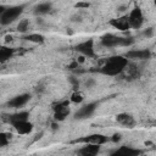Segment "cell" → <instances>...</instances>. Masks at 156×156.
<instances>
[{
  "instance_id": "1",
  "label": "cell",
  "mask_w": 156,
  "mask_h": 156,
  "mask_svg": "<svg viewBox=\"0 0 156 156\" xmlns=\"http://www.w3.org/2000/svg\"><path fill=\"white\" fill-rule=\"evenodd\" d=\"M127 66H128V58L126 56L116 55V56H111L106 60L104 66L100 68V72L102 74L115 77V76L121 74L126 69Z\"/></svg>"
},
{
  "instance_id": "2",
  "label": "cell",
  "mask_w": 156,
  "mask_h": 156,
  "mask_svg": "<svg viewBox=\"0 0 156 156\" xmlns=\"http://www.w3.org/2000/svg\"><path fill=\"white\" fill-rule=\"evenodd\" d=\"M134 43L132 37H117L115 34L107 33L101 37V44L105 48H116V46H130Z\"/></svg>"
},
{
  "instance_id": "3",
  "label": "cell",
  "mask_w": 156,
  "mask_h": 156,
  "mask_svg": "<svg viewBox=\"0 0 156 156\" xmlns=\"http://www.w3.org/2000/svg\"><path fill=\"white\" fill-rule=\"evenodd\" d=\"M23 9H24V5H16V6L6 7L2 11V13L0 15V24L7 26V24L12 23L23 12Z\"/></svg>"
},
{
  "instance_id": "4",
  "label": "cell",
  "mask_w": 156,
  "mask_h": 156,
  "mask_svg": "<svg viewBox=\"0 0 156 156\" xmlns=\"http://www.w3.org/2000/svg\"><path fill=\"white\" fill-rule=\"evenodd\" d=\"M128 22H129V27L130 28H135L139 29L143 23H144V17H143V12L139 7H135L132 10V12L129 13V16L127 17Z\"/></svg>"
},
{
  "instance_id": "5",
  "label": "cell",
  "mask_w": 156,
  "mask_h": 156,
  "mask_svg": "<svg viewBox=\"0 0 156 156\" xmlns=\"http://www.w3.org/2000/svg\"><path fill=\"white\" fill-rule=\"evenodd\" d=\"M74 49L80 52L83 56H87V57H93L95 55V51H94V40L93 39H87L79 44H77L74 46Z\"/></svg>"
},
{
  "instance_id": "6",
  "label": "cell",
  "mask_w": 156,
  "mask_h": 156,
  "mask_svg": "<svg viewBox=\"0 0 156 156\" xmlns=\"http://www.w3.org/2000/svg\"><path fill=\"white\" fill-rule=\"evenodd\" d=\"M107 136L102 135V134H90V135H85L83 138L76 139L73 143H83V144H98V145H102L105 143H107Z\"/></svg>"
},
{
  "instance_id": "7",
  "label": "cell",
  "mask_w": 156,
  "mask_h": 156,
  "mask_svg": "<svg viewBox=\"0 0 156 156\" xmlns=\"http://www.w3.org/2000/svg\"><path fill=\"white\" fill-rule=\"evenodd\" d=\"M98 107V104L96 102H89L87 105H83L76 113H74V118L76 119H84V118H88L90 117L95 110Z\"/></svg>"
},
{
  "instance_id": "8",
  "label": "cell",
  "mask_w": 156,
  "mask_h": 156,
  "mask_svg": "<svg viewBox=\"0 0 156 156\" xmlns=\"http://www.w3.org/2000/svg\"><path fill=\"white\" fill-rule=\"evenodd\" d=\"M151 52L149 49H141V50H129L126 54L127 58H133V60H147L150 58Z\"/></svg>"
},
{
  "instance_id": "9",
  "label": "cell",
  "mask_w": 156,
  "mask_h": 156,
  "mask_svg": "<svg viewBox=\"0 0 156 156\" xmlns=\"http://www.w3.org/2000/svg\"><path fill=\"white\" fill-rule=\"evenodd\" d=\"M100 151V145L98 144H85L80 149L77 150V154L83 155V156H94L98 155Z\"/></svg>"
},
{
  "instance_id": "10",
  "label": "cell",
  "mask_w": 156,
  "mask_h": 156,
  "mask_svg": "<svg viewBox=\"0 0 156 156\" xmlns=\"http://www.w3.org/2000/svg\"><path fill=\"white\" fill-rule=\"evenodd\" d=\"M110 26H112L113 28H116V29H118V30H122V32H124V30H127V29H129L130 27H129V22H128V18L127 17H118V18H112V20H110Z\"/></svg>"
},
{
  "instance_id": "11",
  "label": "cell",
  "mask_w": 156,
  "mask_h": 156,
  "mask_svg": "<svg viewBox=\"0 0 156 156\" xmlns=\"http://www.w3.org/2000/svg\"><path fill=\"white\" fill-rule=\"evenodd\" d=\"M30 99V95L29 94H21V95H17L15 98H12L10 101H9V106L11 107H15V108H18V107H22L24 106Z\"/></svg>"
},
{
  "instance_id": "12",
  "label": "cell",
  "mask_w": 156,
  "mask_h": 156,
  "mask_svg": "<svg viewBox=\"0 0 156 156\" xmlns=\"http://www.w3.org/2000/svg\"><path fill=\"white\" fill-rule=\"evenodd\" d=\"M116 121H117L119 124H122V126H124V127H128V128H132V127L135 124V121H134L133 116L129 115V113H126V112L118 113V115L116 116Z\"/></svg>"
},
{
  "instance_id": "13",
  "label": "cell",
  "mask_w": 156,
  "mask_h": 156,
  "mask_svg": "<svg viewBox=\"0 0 156 156\" xmlns=\"http://www.w3.org/2000/svg\"><path fill=\"white\" fill-rule=\"evenodd\" d=\"M111 154L113 155H121V156H136L139 154H141L140 150L138 149H134V147H130V146H121L119 149H116L115 151H112Z\"/></svg>"
},
{
  "instance_id": "14",
  "label": "cell",
  "mask_w": 156,
  "mask_h": 156,
  "mask_svg": "<svg viewBox=\"0 0 156 156\" xmlns=\"http://www.w3.org/2000/svg\"><path fill=\"white\" fill-rule=\"evenodd\" d=\"M12 126L17 130V133H20V134H29L32 132V129H33V124L28 119L27 121H21V122L13 123Z\"/></svg>"
},
{
  "instance_id": "15",
  "label": "cell",
  "mask_w": 156,
  "mask_h": 156,
  "mask_svg": "<svg viewBox=\"0 0 156 156\" xmlns=\"http://www.w3.org/2000/svg\"><path fill=\"white\" fill-rule=\"evenodd\" d=\"M29 118V113L27 111H20L17 113H13L9 117V122L11 124L13 123H17V122H21V121H27Z\"/></svg>"
},
{
  "instance_id": "16",
  "label": "cell",
  "mask_w": 156,
  "mask_h": 156,
  "mask_svg": "<svg viewBox=\"0 0 156 156\" xmlns=\"http://www.w3.org/2000/svg\"><path fill=\"white\" fill-rule=\"evenodd\" d=\"M51 7H52L51 2H48V1L40 2V4H38V5L35 6L34 13H35V15H46V13H49V12L51 11Z\"/></svg>"
},
{
  "instance_id": "17",
  "label": "cell",
  "mask_w": 156,
  "mask_h": 156,
  "mask_svg": "<svg viewBox=\"0 0 156 156\" xmlns=\"http://www.w3.org/2000/svg\"><path fill=\"white\" fill-rule=\"evenodd\" d=\"M13 55V49L7 46H0V62L9 60Z\"/></svg>"
},
{
  "instance_id": "18",
  "label": "cell",
  "mask_w": 156,
  "mask_h": 156,
  "mask_svg": "<svg viewBox=\"0 0 156 156\" xmlns=\"http://www.w3.org/2000/svg\"><path fill=\"white\" fill-rule=\"evenodd\" d=\"M24 39L28 40V41H32V43H37V44H41V43H44V40H45L44 35H41V34H39V33H30V34L26 35Z\"/></svg>"
},
{
  "instance_id": "19",
  "label": "cell",
  "mask_w": 156,
  "mask_h": 156,
  "mask_svg": "<svg viewBox=\"0 0 156 156\" xmlns=\"http://www.w3.org/2000/svg\"><path fill=\"white\" fill-rule=\"evenodd\" d=\"M69 113V110L68 107L67 108H63V110H58V111H55V121H63Z\"/></svg>"
},
{
  "instance_id": "20",
  "label": "cell",
  "mask_w": 156,
  "mask_h": 156,
  "mask_svg": "<svg viewBox=\"0 0 156 156\" xmlns=\"http://www.w3.org/2000/svg\"><path fill=\"white\" fill-rule=\"evenodd\" d=\"M28 27H29V21L27 18H23L20 21V23L17 24V30L21 32V33H26L28 30Z\"/></svg>"
},
{
  "instance_id": "21",
  "label": "cell",
  "mask_w": 156,
  "mask_h": 156,
  "mask_svg": "<svg viewBox=\"0 0 156 156\" xmlns=\"http://www.w3.org/2000/svg\"><path fill=\"white\" fill-rule=\"evenodd\" d=\"M83 94L79 93V91H74L72 95H71V101L74 102V104H80L83 101Z\"/></svg>"
},
{
  "instance_id": "22",
  "label": "cell",
  "mask_w": 156,
  "mask_h": 156,
  "mask_svg": "<svg viewBox=\"0 0 156 156\" xmlns=\"http://www.w3.org/2000/svg\"><path fill=\"white\" fill-rule=\"evenodd\" d=\"M67 107H68V100H63V101H60L58 104H56L54 110L58 111V110H63V108H67Z\"/></svg>"
},
{
  "instance_id": "23",
  "label": "cell",
  "mask_w": 156,
  "mask_h": 156,
  "mask_svg": "<svg viewBox=\"0 0 156 156\" xmlns=\"http://www.w3.org/2000/svg\"><path fill=\"white\" fill-rule=\"evenodd\" d=\"M9 144V134L0 133V146H6Z\"/></svg>"
},
{
  "instance_id": "24",
  "label": "cell",
  "mask_w": 156,
  "mask_h": 156,
  "mask_svg": "<svg viewBox=\"0 0 156 156\" xmlns=\"http://www.w3.org/2000/svg\"><path fill=\"white\" fill-rule=\"evenodd\" d=\"M154 33H155L154 27H149V28H146V29L143 32V35L146 37V38H152V37H154Z\"/></svg>"
},
{
  "instance_id": "25",
  "label": "cell",
  "mask_w": 156,
  "mask_h": 156,
  "mask_svg": "<svg viewBox=\"0 0 156 156\" xmlns=\"http://www.w3.org/2000/svg\"><path fill=\"white\" fill-rule=\"evenodd\" d=\"M89 6H90V4H89V2H85V1H79V2H77V4L74 5V7H76V9H79V10L88 9Z\"/></svg>"
},
{
  "instance_id": "26",
  "label": "cell",
  "mask_w": 156,
  "mask_h": 156,
  "mask_svg": "<svg viewBox=\"0 0 156 156\" xmlns=\"http://www.w3.org/2000/svg\"><path fill=\"white\" fill-rule=\"evenodd\" d=\"M76 68H79V63L77 61H73L71 65L67 66V69H69V71H76Z\"/></svg>"
},
{
  "instance_id": "27",
  "label": "cell",
  "mask_w": 156,
  "mask_h": 156,
  "mask_svg": "<svg viewBox=\"0 0 156 156\" xmlns=\"http://www.w3.org/2000/svg\"><path fill=\"white\" fill-rule=\"evenodd\" d=\"M94 85H95V80H94V79H91V78H89V79L85 82V87H87V88H89V89H90V88H93Z\"/></svg>"
},
{
  "instance_id": "28",
  "label": "cell",
  "mask_w": 156,
  "mask_h": 156,
  "mask_svg": "<svg viewBox=\"0 0 156 156\" xmlns=\"http://www.w3.org/2000/svg\"><path fill=\"white\" fill-rule=\"evenodd\" d=\"M121 138H122V136H121V134H119V133H115V134L112 135L111 140H112L113 143H118V141L121 140Z\"/></svg>"
},
{
  "instance_id": "29",
  "label": "cell",
  "mask_w": 156,
  "mask_h": 156,
  "mask_svg": "<svg viewBox=\"0 0 156 156\" xmlns=\"http://www.w3.org/2000/svg\"><path fill=\"white\" fill-rule=\"evenodd\" d=\"M69 82L73 84V87H74V88H78V85H79V82H78V79H76L74 77H71V78H69Z\"/></svg>"
},
{
  "instance_id": "30",
  "label": "cell",
  "mask_w": 156,
  "mask_h": 156,
  "mask_svg": "<svg viewBox=\"0 0 156 156\" xmlns=\"http://www.w3.org/2000/svg\"><path fill=\"white\" fill-rule=\"evenodd\" d=\"M5 9H6V7H5V6H4V5H0V15H1V13H2V11H4V10H5Z\"/></svg>"
},
{
  "instance_id": "31",
  "label": "cell",
  "mask_w": 156,
  "mask_h": 156,
  "mask_svg": "<svg viewBox=\"0 0 156 156\" xmlns=\"http://www.w3.org/2000/svg\"><path fill=\"white\" fill-rule=\"evenodd\" d=\"M5 39H6V41H9V40H11V39H12V38H11V37H9V35H7V37H6V38H5Z\"/></svg>"
},
{
  "instance_id": "32",
  "label": "cell",
  "mask_w": 156,
  "mask_h": 156,
  "mask_svg": "<svg viewBox=\"0 0 156 156\" xmlns=\"http://www.w3.org/2000/svg\"><path fill=\"white\" fill-rule=\"evenodd\" d=\"M57 128V126H56V123H52V129H56Z\"/></svg>"
}]
</instances>
